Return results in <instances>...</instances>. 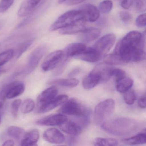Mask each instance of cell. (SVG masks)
I'll list each match as a JSON object with an SVG mask.
<instances>
[{
    "mask_svg": "<svg viewBox=\"0 0 146 146\" xmlns=\"http://www.w3.org/2000/svg\"><path fill=\"white\" fill-rule=\"evenodd\" d=\"M144 48V36L138 31H131L118 42L113 53L123 64L131 61L137 63L146 58Z\"/></svg>",
    "mask_w": 146,
    "mask_h": 146,
    "instance_id": "6da1fadb",
    "label": "cell"
},
{
    "mask_svg": "<svg viewBox=\"0 0 146 146\" xmlns=\"http://www.w3.org/2000/svg\"><path fill=\"white\" fill-rule=\"evenodd\" d=\"M101 125L105 131L118 136L131 135L135 132L138 127L136 120L126 117H119L107 120Z\"/></svg>",
    "mask_w": 146,
    "mask_h": 146,
    "instance_id": "7a4b0ae2",
    "label": "cell"
},
{
    "mask_svg": "<svg viewBox=\"0 0 146 146\" xmlns=\"http://www.w3.org/2000/svg\"><path fill=\"white\" fill-rule=\"evenodd\" d=\"M59 110L60 113L82 118L84 124L88 122L90 116V110L80 104L76 99L67 100Z\"/></svg>",
    "mask_w": 146,
    "mask_h": 146,
    "instance_id": "3957f363",
    "label": "cell"
},
{
    "mask_svg": "<svg viewBox=\"0 0 146 146\" xmlns=\"http://www.w3.org/2000/svg\"><path fill=\"white\" fill-rule=\"evenodd\" d=\"M81 21H84L82 11L71 10L66 12L58 18L50 26L49 31L53 32Z\"/></svg>",
    "mask_w": 146,
    "mask_h": 146,
    "instance_id": "277c9868",
    "label": "cell"
},
{
    "mask_svg": "<svg viewBox=\"0 0 146 146\" xmlns=\"http://www.w3.org/2000/svg\"><path fill=\"white\" fill-rule=\"evenodd\" d=\"M115 102L111 99H107L98 104L95 108L94 119L95 123L101 125L108 120L114 111Z\"/></svg>",
    "mask_w": 146,
    "mask_h": 146,
    "instance_id": "5b68a950",
    "label": "cell"
},
{
    "mask_svg": "<svg viewBox=\"0 0 146 146\" xmlns=\"http://www.w3.org/2000/svg\"><path fill=\"white\" fill-rule=\"evenodd\" d=\"M48 49L47 46L44 44L40 45L36 48L29 57L26 68L19 74L25 76L33 71L37 67L41 60L46 53Z\"/></svg>",
    "mask_w": 146,
    "mask_h": 146,
    "instance_id": "8992f818",
    "label": "cell"
},
{
    "mask_svg": "<svg viewBox=\"0 0 146 146\" xmlns=\"http://www.w3.org/2000/svg\"><path fill=\"white\" fill-rule=\"evenodd\" d=\"M25 90V86L21 82H12L6 85L0 91V99H11L22 95Z\"/></svg>",
    "mask_w": 146,
    "mask_h": 146,
    "instance_id": "52a82bcc",
    "label": "cell"
},
{
    "mask_svg": "<svg viewBox=\"0 0 146 146\" xmlns=\"http://www.w3.org/2000/svg\"><path fill=\"white\" fill-rule=\"evenodd\" d=\"M116 40V36L114 34H107L99 39L92 47L102 58L111 50Z\"/></svg>",
    "mask_w": 146,
    "mask_h": 146,
    "instance_id": "ba28073f",
    "label": "cell"
},
{
    "mask_svg": "<svg viewBox=\"0 0 146 146\" xmlns=\"http://www.w3.org/2000/svg\"><path fill=\"white\" fill-rule=\"evenodd\" d=\"M64 52L61 50H57L49 54L43 61L42 65V69L44 71L47 72L53 70L63 60Z\"/></svg>",
    "mask_w": 146,
    "mask_h": 146,
    "instance_id": "9c48e42d",
    "label": "cell"
},
{
    "mask_svg": "<svg viewBox=\"0 0 146 146\" xmlns=\"http://www.w3.org/2000/svg\"><path fill=\"white\" fill-rule=\"evenodd\" d=\"M102 82V74L98 66H96L89 74L84 78L83 87L85 89L90 90Z\"/></svg>",
    "mask_w": 146,
    "mask_h": 146,
    "instance_id": "30bf717a",
    "label": "cell"
},
{
    "mask_svg": "<svg viewBox=\"0 0 146 146\" xmlns=\"http://www.w3.org/2000/svg\"><path fill=\"white\" fill-rule=\"evenodd\" d=\"M67 120L68 119L65 115L59 113L49 115L39 119L36 124L43 126H59Z\"/></svg>",
    "mask_w": 146,
    "mask_h": 146,
    "instance_id": "8fae6325",
    "label": "cell"
},
{
    "mask_svg": "<svg viewBox=\"0 0 146 146\" xmlns=\"http://www.w3.org/2000/svg\"><path fill=\"white\" fill-rule=\"evenodd\" d=\"M68 96L66 95L62 94L56 96L52 100L41 105L37 108V112L39 113L47 112L54 109L60 105H63L68 100Z\"/></svg>",
    "mask_w": 146,
    "mask_h": 146,
    "instance_id": "7c38bea8",
    "label": "cell"
},
{
    "mask_svg": "<svg viewBox=\"0 0 146 146\" xmlns=\"http://www.w3.org/2000/svg\"><path fill=\"white\" fill-rule=\"evenodd\" d=\"M80 10L82 13L84 22L94 23L97 21L100 17V11L94 5L86 4L83 6Z\"/></svg>",
    "mask_w": 146,
    "mask_h": 146,
    "instance_id": "4fadbf2b",
    "label": "cell"
},
{
    "mask_svg": "<svg viewBox=\"0 0 146 146\" xmlns=\"http://www.w3.org/2000/svg\"><path fill=\"white\" fill-rule=\"evenodd\" d=\"M45 141L54 144H61L65 141L64 135L56 128H49L46 130L43 134Z\"/></svg>",
    "mask_w": 146,
    "mask_h": 146,
    "instance_id": "5bb4252c",
    "label": "cell"
},
{
    "mask_svg": "<svg viewBox=\"0 0 146 146\" xmlns=\"http://www.w3.org/2000/svg\"><path fill=\"white\" fill-rule=\"evenodd\" d=\"M45 4L46 3L45 1H43L42 3L41 2L30 15L27 16L26 18L25 19L18 25H17V29H21L23 27L29 25V24L37 18V17H38L45 10L46 8Z\"/></svg>",
    "mask_w": 146,
    "mask_h": 146,
    "instance_id": "9a60e30c",
    "label": "cell"
},
{
    "mask_svg": "<svg viewBox=\"0 0 146 146\" xmlns=\"http://www.w3.org/2000/svg\"><path fill=\"white\" fill-rule=\"evenodd\" d=\"M58 93V89L54 86L45 90L37 98V107L52 100L57 96Z\"/></svg>",
    "mask_w": 146,
    "mask_h": 146,
    "instance_id": "2e32d148",
    "label": "cell"
},
{
    "mask_svg": "<svg viewBox=\"0 0 146 146\" xmlns=\"http://www.w3.org/2000/svg\"><path fill=\"white\" fill-rule=\"evenodd\" d=\"M87 48L85 44L83 43H71L66 48L64 52V55L66 58H75L83 52Z\"/></svg>",
    "mask_w": 146,
    "mask_h": 146,
    "instance_id": "e0dca14e",
    "label": "cell"
},
{
    "mask_svg": "<svg viewBox=\"0 0 146 146\" xmlns=\"http://www.w3.org/2000/svg\"><path fill=\"white\" fill-rule=\"evenodd\" d=\"M75 58L87 62L94 63L100 60L102 57L93 47H87L83 52Z\"/></svg>",
    "mask_w": 146,
    "mask_h": 146,
    "instance_id": "ac0fdd59",
    "label": "cell"
},
{
    "mask_svg": "<svg viewBox=\"0 0 146 146\" xmlns=\"http://www.w3.org/2000/svg\"><path fill=\"white\" fill-rule=\"evenodd\" d=\"M101 34V31L96 28H86L85 30L81 32L79 39L81 41L85 43L91 42L97 39Z\"/></svg>",
    "mask_w": 146,
    "mask_h": 146,
    "instance_id": "d6986e66",
    "label": "cell"
},
{
    "mask_svg": "<svg viewBox=\"0 0 146 146\" xmlns=\"http://www.w3.org/2000/svg\"><path fill=\"white\" fill-rule=\"evenodd\" d=\"M59 127L62 131L71 135H78L82 133V129L81 126L71 120H66L60 125Z\"/></svg>",
    "mask_w": 146,
    "mask_h": 146,
    "instance_id": "ffe728a7",
    "label": "cell"
},
{
    "mask_svg": "<svg viewBox=\"0 0 146 146\" xmlns=\"http://www.w3.org/2000/svg\"><path fill=\"white\" fill-rule=\"evenodd\" d=\"M40 132L37 129H34L25 133L20 143L21 146H35L40 138Z\"/></svg>",
    "mask_w": 146,
    "mask_h": 146,
    "instance_id": "44dd1931",
    "label": "cell"
},
{
    "mask_svg": "<svg viewBox=\"0 0 146 146\" xmlns=\"http://www.w3.org/2000/svg\"><path fill=\"white\" fill-rule=\"evenodd\" d=\"M84 22L81 21L72 24L67 27L60 29L59 32L63 35H71L81 33L86 29Z\"/></svg>",
    "mask_w": 146,
    "mask_h": 146,
    "instance_id": "7402d4cb",
    "label": "cell"
},
{
    "mask_svg": "<svg viewBox=\"0 0 146 146\" xmlns=\"http://www.w3.org/2000/svg\"><path fill=\"white\" fill-rule=\"evenodd\" d=\"M125 144L129 145H140L146 143V134L145 131L137 134L136 135L123 140Z\"/></svg>",
    "mask_w": 146,
    "mask_h": 146,
    "instance_id": "603a6c76",
    "label": "cell"
},
{
    "mask_svg": "<svg viewBox=\"0 0 146 146\" xmlns=\"http://www.w3.org/2000/svg\"><path fill=\"white\" fill-rule=\"evenodd\" d=\"M133 81L130 78L125 76L121 80L116 82L117 90L119 93H124L127 91L133 86Z\"/></svg>",
    "mask_w": 146,
    "mask_h": 146,
    "instance_id": "cb8c5ba5",
    "label": "cell"
},
{
    "mask_svg": "<svg viewBox=\"0 0 146 146\" xmlns=\"http://www.w3.org/2000/svg\"><path fill=\"white\" fill-rule=\"evenodd\" d=\"M79 82L76 78L58 79L53 80L50 82L51 84H56L62 87L74 88L78 85Z\"/></svg>",
    "mask_w": 146,
    "mask_h": 146,
    "instance_id": "d4e9b609",
    "label": "cell"
},
{
    "mask_svg": "<svg viewBox=\"0 0 146 146\" xmlns=\"http://www.w3.org/2000/svg\"><path fill=\"white\" fill-rule=\"evenodd\" d=\"M34 40L35 38H31L20 44L18 47L16 52H14L13 57H15V59H18L22 56V54L29 48L30 47L34 42Z\"/></svg>",
    "mask_w": 146,
    "mask_h": 146,
    "instance_id": "484cf974",
    "label": "cell"
},
{
    "mask_svg": "<svg viewBox=\"0 0 146 146\" xmlns=\"http://www.w3.org/2000/svg\"><path fill=\"white\" fill-rule=\"evenodd\" d=\"M8 135L17 140L23 139L25 135V131L20 127L15 126H11L8 127L7 130Z\"/></svg>",
    "mask_w": 146,
    "mask_h": 146,
    "instance_id": "4316f807",
    "label": "cell"
},
{
    "mask_svg": "<svg viewBox=\"0 0 146 146\" xmlns=\"http://www.w3.org/2000/svg\"><path fill=\"white\" fill-rule=\"evenodd\" d=\"M94 145L98 146H113L117 145V140L113 138L98 137L94 141Z\"/></svg>",
    "mask_w": 146,
    "mask_h": 146,
    "instance_id": "83f0119b",
    "label": "cell"
},
{
    "mask_svg": "<svg viewBox=\"0 0 146 146\" xmlns=\"http://www.w3.org/2000/svg\"><path fill=\"white\" fill-rule=\"evenodd\" d=\"M29 1L24 0L21 5L17 13L18 16L19 17H27L35 10L31 7Z\"/></svg>",
    "mask_w": 146,
    "mask_h": 146,
    "instance_id": "f1b7e54d",
    "label": "cell"
},
{
    "mask_svg": "<svg viewBox=\"0 0 146 146\" xmlns=\"http://www.w3.org/2000/svg\"><path fill=\"white\" fill-rule=\"evenodd\" d=\"M14 51L10 49L0 53V66L4 65L13 58Z\"/></svg>",
    "mask_w": 146,
    "mask_h": 146,
    "instance_id": "f546056e",
    "label": "cell"
},
{
    "mask_svg": "<svg viewBox=\"0 0 146 146\" xmlns=\"http://www.w3.org/2000/svg\"><path fill=\"white\" fill-rule=\"evenodd\" d=\"M35 107V102L32 99H26L21 105V111L24 114L29 113L34 110Z\"/></svg>",
    "mask_w": 146,
    "mask_h": 146,
    "instance_id": "4dcf8cb0",
    "label": "cell"
},
{
    "mask_svg": "<svg viewBox=\"0 0 146 146\" xmlns=\"http://www.w3.org/2000/svg\"><path fill=\"white\" fill-rule=\"evenodd\" d=\"M104 63L109 65H119L123 64L119 57L115 54H110L106 55L104 58Z\"/></svg>",
    "mask_w": 146,
    "mask_h": 146,
    "instance_id": "1f68e13d",
    "label": "cell"
},
{
    "mask_svg": "<svg viewBox=\"0 0 146 146\" xmlns=\"http://www.w3.org/2000/svg\"><path fill=\"white\" fill-rule=\"evenodd\" d=\"M113 7V2L111 0H104L100 3L99 10L100 12L104 14L109 13Z\"/></svg>",
    "mask_w": 146,
    "mask_h": 146,
    "instance_id": "d6a6232c",
    "label": "cell"
},
{
    "mask_svg": "<svg viewBox=\"0 0 146 146\" xmlns=\"http://www.w3.org/2000/svg\"><path fill=\"white\" fill-rule=\"evenodd\" d=\"M123 99L125 103L128 105H131L134 104L136 100L135 91L130 89L124 93Z\"/></svg>",
    "mask_w": 146,
    "mask_h": 146,
    "instance_id": "836d02e7",
    "label": "cell"
},
{
    "mask_svg": "<svg viewBox=\"0 0 146 146\" xmlns=\"http://www.w3.org/2000/svg\"><path fill=\"white\" fill-rule=\"evenodd\" d=\"M110 76L111 77H114L115 82H118L126 76V73L123 70L117 68H113L111 69L110 72Z\"/></svg>",
    "mask_w": 146,
    "mask_h": 146,
    "instance_id": "e575fe53",
    "label": "cell"
},
{
    "mask_svg": "<svg viewBox=\"0 0 146 146\" xmlns=\"http://www.w3.org/2000/svg\"><path fill=\"white\" fill-rule=\"evenodd\" d=\"M14 0H1L0 1V13L6 11L12 5Z\"/></svg>",
    "mask_w": 146,
    "mask_h": 146,
    "instance_id": "d590c367",
    "label": "cell"
},
{
    "mask_svg": "<svg viewBox=\"0 0 146 146\" xmlns=\"http://www.w3.org/2000/svg\"><path fill=\"white\" fill-rule=\"evenodd\" d=\"M22 100L20 99H17L12 103L11 112L14 117L16 118L17 116L18 112Z\"/></svg>",
    "mask_w": 146,
    "mask_h": 146,
    "instance_id": "8d00e7d4",
    "label": "cell"
},
{
    "mask_svg": "<svg viewBox=\"0 0 146 146\" xmlns=\"http://www.w3.org/2000/svg\"><path fill=\"white\" fill-rule=\"evenodd\" d=\"M119 17L125 23H129L131 22L132 17L129 13L127 11H121L119 13Z\"/></svg>",
    "mask_w": 146,
    "mask_h": 146,
    "instance_id": "74e56055",
    "label": "cell"
},
{
    "mask_svg": "<svg viewBox=\"0 0 146 146\" xmlns=\"http://www.w3.org/2000/svg\"><path fill=\"white\" fill-rule=\"evenodd\" d=\"M136 24L138 28H141L145 27L146 25V17L145 13L139 15L136 20Z\"/></svg>",
    "mask_w": 146,
    "mask_h": 146,
    "instance_id": "f35d334b",
    "label": "cell"
},
{
    "mask_svg": "<svg viewBox=\"0 0 146 146\" xmlns=\"http://www.w3.org/2000/svg\"><path fill=\"white\" fill-rule=\"evenodd\" d=\"M132 4L135 9L141 10L146 7V0H132Z\"/></svg>",
    "mask_w": 146,
    "mask_h": 146,
    "instance_id": "ab89813d",
    "label": "cell"
},
{
    "mask_svg": "<svg viewBox=\"0 0 146 146\" xmlns=\"http://www.w3.org/2000/svg\"><path fill=\"white\" fill-rule=\"evenodd\" d=\"M138 106L141 108H146V95L145 94L141 96L137 102Z\"/></svg>",
    "mask_w": 146,
    "mask_h": 146,
    "instance_id": "60d3db41",
    "label": "cell"
},
{
    "mask_svg": "<svg viewBox=\"0 0 146 146\" xmlns=\"http://www.w3.org/2000/svg\"><path fill=\"white\" fill-rule=\"evenodd\" d=\"M132 0H125L120 3L121 6L125 9H129L132 5Z\"/></svg>",
    "mask_w": 146,
    "mask_h": 146,
    "instance_id": "b9f144b4",
    "label": "cell"
},
{
    "mask_svg": "<svg viewBox=\"0 0 146 146\" xmlns=\"http://www.w3.org/2000/svg\"><path fill=\"white\" fill-rule=\"evenodd\" d=\"M42 1V0H29V4L31 8L35 9L41 2Z\"/></svg>",
    "mask_w": 146,
    "mask_h": 146,
    "instance_id": "7bdbcfd3",
    "label": "cell"
},
{
    "mask_svg": "<svg viewBox=\"0 0 146 146\" xmlns=\"http://www.w3.org/2000/svg\"><path fill=\"white\" fill-rule=\"evenodd\" d=\"M85 1L86 0H67L66 4L68 6L74 5L82 3Z\"/></svg>",
    "mask_w": 146,
    "mask_h": 146,
    "instance_id": "ee69618b",
    "label": "cell"
},
{
    "mask_svg": "<svg viewBox=\"0 0 146 146\" xmlns=\"http://www.w3.org/2000/svg\"><path fill=\"white\" fill-rule=\"evenodd\" d=\"M14 144V142L13 140H8L5 141V142L3 143V146H13Z\"/></svg>",
    "mask_w": 146,
    "mask_h": 146,
    "instance_id": "f6af8a7d",
    "label": "cell"
},
{
    "mask_svg": "<svg viewBox=\"0 0 146 146\" xmlns=\"http://www.w3.org/2000/svg\"><path fill=\"white\" fill-rule=\"evenodd\" d=\"M66 1V0H58V3L59 4H61Z\"/></svg>",
    "mask_w": 146,
    "mask_h": 146,
    "instance_id": "bcb514c9",
    "label": "cell"
},
{
    "mask_svg": "<svg viewBox=\"0 0 146 146\" xmlns=\"http://www.w3.org/2000/svg\"><path fill=\"white\" fill-rule=\"evenodd\" d=\"M3 26H4V23L2 22H0V30L3 28Z\"/></svg>",
    "mask_w": 146,
    "mask_h": 146,
    "instance_id": "7dc6e473",
    "label": "cell"
},
{
    "mask_svg": "<svg viewBox=\"0 0 146 146\" xmlns=\"http://www.w3.org/2000/svg\"><path fill=\"white\" fill-rule=\"evenodd\" d=\"M3 106H4V103L0 101V109H1L3 108Z\"/></svg>",
    "mask_w": 146,
    "mask_h": 146,
    "instance_id": "c3c4849f",
    "label": "cell"
},
{
    "mask_svg": "<svg viewBox=\"0 0 146 146\" xmlns=\"http://www.w3.org/2000/svg\"><path fill=\"white\" fill-rule=\"evenodd\" d=\"M117 1H119V2H120V3H122V2H123V1H125V0H117Z\"/></svg>",
    "mask_w": 146,
    "mask_h": 146,
    "instance_id": "681fc988",
    "label": "cell"
},
{
    "mask_svg": "<svg viewBox=\"0 0 146 146\" xmlns=\"http://www.w3.org/2000/svg\"><path fill=\"white\" fill-rule=\"evenodd\" d=\"M3 70H2V69L0 68V76L1 75V73H2V72H3Z\"/></svg>",
    "mask_w": 146,
    "mask_h": 146,
    "instance_id": "f907efd6",
    "label": "cell"
},
{
    "mask_svg": "<svg viewBox=\"0 0 146 146\" xmlns=\"http://www.w3.org/2000/svg\"><path fill=\"white\" fill-rule=\"evenodd\" d=\"M1 116L0 115V123H1Z\"/></svg>",
    "mask_w": 146,
    "mask_h": 146,
    "instance_id": "816d5d0a",
    "label": "cell"
}]
</instances>
